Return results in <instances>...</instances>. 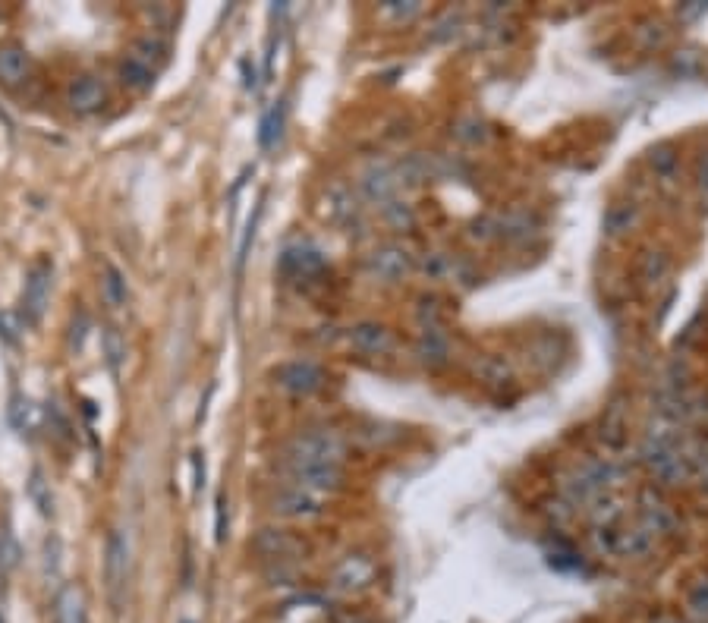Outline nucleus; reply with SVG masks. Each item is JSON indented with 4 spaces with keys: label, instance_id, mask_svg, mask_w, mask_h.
Masks as SVG:
<instances>
[{
    "label": "nucleus",
    "instance_id": "obj_1",
    "mask_svg": "<svg viewBox=\"0 0 708 623\" xmlns=\"http://www.w3.org/2000/svg\"><path fill=\"white\" fill-rule=\"evenodd\" d=\"M287 466L290 472L309 466H343V441L328 428L296 435L287 447Z\"/></svg>",
    "mask_w": 708,
    "mask_h": 623
},
{
    "label": "nucleus",
    "instance_id": "obj_2",
    "mask_svg": "<svg viewBox=\"0 0 708 623\" xmlns=\"http://www.w3.org/2000/svg\"><path fill=\"white\" fill-rule=\"evenodd\" d=\"M104 579H107V595H111L114 611L123 605L126 579H130V542L120 529L107 535V551H104Z\"/></svg>",
    "mask_w": 708,
    "mask_h": 623
},
{
    "label": "nucleus",
    "instance_id": "obj_3",
    "mask_svg": "<svg viewBox=\"0 0 708 623\" xmlns=\"http://www.w3.org/2000/svg\"><path fill=\"white\" fill-rule=\"evenodd\" d=\"M274 384L293 397H309L325 388V372L309 359H293L274 369Z\"/></svg>",
    "mask_w": 708,
    "mask_h": 623
},
{
    "label": "nucleus",
    "instance_id": "obj_4",
    "mask_svg": "<svg viewBox=\"0 0 708 623\" xmlns=\"http://www.w3.org/2000/svg\"><path fill=\"white\" fill-rule=\"evenodd\" d=\"M48 296H51V262L38 259L26 274V290H23V315L29 325H35V321L45 315Z\"/></svg>",
    "mask_w": 708,
    "mask_h": 623
},
{
    "label": "nucleus",
    "instance_id": "obj_5",
    "mask_svg": "<svg viewBox=\"0 0 708 623\" xmlns=\"http://www.w3.org/2000/svg\"><path fill=\"white\" fill-rule=\"evenodd\" d=\"M274 513L277 517H287V520H312L321 513V498L309 488H281L274 494Z\"/></svg>",
    "mask_w": 708,
    "mask_h": 623
},
{
    "label": "nucleus",
    "instance_id": "obj_6",
    "mask_svg": "<svg viewBox=\"0 0 708 623\" xmlns=\"http://www.w3.org/2000/svg\"><path fill=\"white\" fill-rule=\"evenodd\" d=\"M252 548L259 551L265 561H293V557H299L306 551V545L296 539V535L284 532V529H262L259 535H255V542Z\"/></svg>",
    "mask_w": 708,
    "mask_h": 623
},
{
    "label": "nucleus",
    "instance_id": "obj_7",
    "mask_svg": "<svg viewBox=\"0 0 708 623\" xmlns=\"http://www.w3.org/2000/svg\"><path fill=\"white\" fill-rule=\"evenodd\" d=\"M347 340L353 350L366 356H384L394 350V334L384 325H375V321H359V325H353L347 331Z\"/></svg>",
    "mask_w": 708,
    "mask_h": 623
},
{
    "label": "nucleus",
    "instance_id": "obj_8",
    "mask_svg": "<svg viewBox=\"0 0 708 623\" xmlns=\"http://www.w3.org/2000/svg\"><path fill=\"white\" fill-rule=\"evenodd\" d=\"M359 189H362V196H366L369 202L388 205V202H394L397 189H400L397 170H391L388 164H372L366 174H362Z\"/></svg>",
    "mask_w": 708,
    "mask_h": 623
},
{
    "label": "nucleus",
    "instance_id": "obj_9",
    "mask_svg": "<svg viewBox=\"0 0 708 623\" xmlns=\"http://www.w3.org/2000/svg\"><path fill=\"white\" fill-rule=\"evenodd\" d=\"M375 576V564L369 561L366 554H350L343 557V564L334 570V589L337 592H359L372 583Z\"/></svg>",
    "mask_w": 708,
    "mask_h": 623
},
{
    "label": "nucleus",
    "instance_id": "obj_10",
    "mask_svg": "<svg viewBox=\"0 0 708 623\" xmlns=\"http://www.w3.org/2000/svg\"><path fill=\"white\" fill-rule=\"evenodd\" d=\"M410 265H413L410 255H406V249H400V246H381L369 255L372 277H378V281H388V284L400 281V277L410 271Z\"/></svg>",
    "mask_w": 708,
    "mask_h": 623
},
{
    "label": "nucleus",
    "instance_id": "obj_11",
    "mask_svg": "<svg viewBox=\"0 0 708 623\" xmlns=\"http://www.w3.org/2000/svg\"><path fill=\"white\" fill-rule=\"evenodd\" d=\"M104 98H107V92L95 76H79V79L70 82V89H67V104L73 107L76 114H95L98 107L104 104Z\"/></svg>",
    "mask_w": 708,
    "mask_h": 623
},
{
    "label": "nucleus",
    "instance_id": "obj_12",
    "mask_svg": "<svg viewBox=\"0 0 708 623\" xmlns=\"http://www.w3.org/2000/svg\"><path fill=\"white\" fill-rule=\"evenodd\" d=\"M54 620L57 623H89L85 614V595L79 586H63L54 598Z\"/></svg>",
    "mask_w": 708,
    "mask_h": 623
},
{
    "label": "nucleus",
    "instance_id": "obj_13",
    "mask_svg": "<svg viewBox=\"0 0 708 623\" xmlns=\"http://www.w3.org/2000/svg\"><path fill=\"white\" fill-rule=\"evenodd\" d=\"M356 199L353 192L343 186V183H334L325 189V218L334 221V224H350L356 218Z\"/></svg>",
    "mask_w": 708,
    "mask_h": 623
},
{
    "label": "nucleus",
    "instance_id": "obj_14",
    "mask_svg": "<svg viewBox=\"0 0 708 623\" xmlns=\"http://www.w3.org/2000/svg\"><path fill=\"white\" fill-rule=\"evenodd\" d=\"M284 271H290L293 277H312L325 268V255H321L315 246H290L284 252Z\"/></svg>",
    "mask_w": 708,
    "mask_h": 623
},
{
    "label": "nucleus",
    "instance_id": "obj_15",
    "mask_svg": "<svg viewBox=\"0 0 708 623\" xmlns=\"http://www.w3.org/2000/svg\"><path fill=\"white\" fill-rule=\"evenodd\" d=\"M32 70L29 54L19 45H0V82L4 85H19Z\"/></svg>",
    "mask_w": 708,
    "mask_h": 623
},
{
    "label": "nucleus",
    "instance_id": "obj_16",
    "mask_svg": "<svg viewBox=\"0 0 708 623\" xmlns=\"http://www.w3.org/2000/svg\"><path fill=\"white\" fill-rule=\"evenodd\" d=\"M416 356L422 365H428V369H438V365L447 362L450 356V343L444 337V331H422L419 343H416Z\"/></svg>",
    "mask_w": 708,
    "mask_h": 623
},
{
    "label": "nucleus",
    "instance_id": "obj_17",
    "mask_svg": "<svg viewBox=\"0 0 708 623\" xmlns=\"http://www.w3.org/2000/svg\"><path fill=\"white\" fill-rule=\"evenodd\" d=\"M655 545V535L639 526L630 532H614V554H624V557H646Z\"/></svg>",
    "mask_w": 708,
    "mask_h": 623
},
{
    "label": "nucleus",
    "instance_id": "obj_18",
    "mask_svg": "<svg viewBox=\"0 0 708 623\" xmlns=\"http://www.w3.org/2000/svg\"><path fill=\"white\" fill-rule=\"evenodd\" d=\"M155 70L152 67H145L142 60H136L133 54H126L120 60V82L126 85V89H133V92H148L155 85Z\"/></svg>",
    "mask_w": 708,
    "mask_h": 623
},
{
    "label": "nucleus",
    "instance_id": "obj_19",
    "mask_svg": "<svg viewBox=\"0 0 708 623\" xmlns=\"http://www.w3.org/2000/svg\"><path fill=\"white\" fill-rule=\"evenodd\" d=\"M101 290L107 296V303L111 306H126V299H130V287H126V277L117 265L104 262V274H101Z\"/></svg>",
    "mask_w": 708,
    "mask_h": 623
},
{
    "label": "nucleus",
    "instance_id": "obj_20",
    "mask_svg": "<svg viewBox=\"0 0 708 623\" xmlns=\"http://www.w3.org/2000/svg\"><path fill=\"white\" fill-rule=\"evenodd\" d=\"M642 520H646V529L655 535V532H664V529L674 526V513H671V507L664 504V501L646 494V498H642Z\"/></svg>",
    "mask_w": 708,
    "mask_h": 623
},
{
    "label": "nucleus",
    "instance_id": "obj_21",
    "mask_svg": "<svg viewBox=\"0 0 708 623\" xmlns=\"http://www.w3.org/2000/svg\"><path fill=\"white\" fill-rule=\"evenodd\" d=\"M639 218V208L633 202H617L605 211V233L608 236H620V233H627Z\"/></svg>",
    "mask_w": 708,
    "mask_h": 623
},
{
    "label": "nucleus",
    "instance_id": "obj_22",
    "mask_svg": "<svg viewBox=\"0 0 708 623\" xmlns=\"http://www.w3.org/2000/svg\"><path fill=\"white\" fill-rule=\"evenodd\" d=\"M130 54H133L136 60H142L145 67H152V70L158 73V67L167 60V45H164L161 38H155V35H145V38L136 41Z\"/></svg>",
    "mask_w": 708,
    "mask_h": 623
},
{
    "label": "nucleus",
    "instance_id": "obj_23",
    "mask_svg": "<svg viewBox=\"0 0 708 623\" xmlns=\"http://www.w3.org/2000/svg\"><path fill=\"white\" fill-rule=\"evenodd\" d=\"M416 315H419L422 331H441L444 328V312H441L438 296H422L419 306H416Z\"/></svg>",
    "mask_w": 708,
    "mask_h": 623
},
{
    "label": "nucleus",
    "instance_id": "obj_24",
    "mask_svg": "<svg viewBox=\"0 0 708 623\" xmlns=\"http://www.w3.org/2000/svg\"><path fill=\"white\" fill-rule=\"evenodd\" d=\"M422 271L432 277V281H444V277H454L457 262L450 259V255H444V252H428L425 259H422Z\"/></svg>",
    "mask_w": 708,
    "mask_h": 623
},
{
    "label": "nucleus",
    "instance_id": "obj_25",
    "mask_svg": "<svg viewBox=\"0 0 708 623\" xmlns=\"http://www.w3.org/2000/svg\"><path fill=\"white\" fill-rule=\"evenodd\" d=\"M281 130H284V104H274L262 120V133H259L262 145L271 148L277 139H281Z\"/></svg>",
    "mask_w": 708,
    "mask_h": 623
},
{
    "label": "nucleus",
    "instance_id": "obj_26",
    "mask_svg": "<svg viewBox=\"0 0 708 623\" xmlns=\"http://www.w3.org/2000/svg\"><path fill=\"white\" fill-rule=\"evenodd\" d=\"M668 271H671V259L664 252H649L646 259H642V281L646 284H658Z\"/></svg>",
    "mask_w": 708,
    "mask_h": 623
},
{
    "label": "nucleus",
    "instance_id": "obj_27",
    "mask_svg": "<svg viewBox=\"0 0 708 623\" xmlns=\"http://www.w3.org/2000/svg\"><path fill=\"white\" fill-rule=\"evenodd\" d=\"M476 372L482 375L485 384H491V388H495V384H507L510 381V369H507L504 359H485Z\"/></svg>",
    "mask_w": 708,
    "mask_h": 623
},
{
    "label": "nucleus",
    "instance_id": "obj_28",
    "mask_svg": "<svg viewBox=\"0 0 708 623\" xmlns=\"http://www.w3.org/2000/svg\"><path fill=\"white\" fill-rule=\"evenodd\" d=\"M104 353H107V362H111V369L117 372L120 369V359L126 356V347H123L117 328H107L104 331Z\"/></svg>",
    "mask_w": 708,
    "mask_h": 623
},
{
    "label": "nucleus",
    "instance_id": "obj_29",
    "mask_svg": "<svg viewBox=\"0 0 708 623\" xmlns=\"http://www.w3.org/2000/svg\"><path fill=\"white\" fill-rule=\"evenodd\" d=\"M19 564V545L13 539V532H0V570H13Z\"/></svg>",
    "mask_w": 708,
    "mask_h": 623
},
{
    "label": "nucleus",
    "instance_id": "obj_30",
    "mask_svg": "<svg viewBox=\"0 0 708 623\" xmlns=\"http://www.w3.org/2000/svg\"><path fill=\"white\" fill-rule=\"evenodd\" d=\"M29 491H32V498H35L38 510L45 513V517H51V513H54V498H51V491H48L45 479H41L38 472L32 476V485H29Z\"/></svg>",
    "mask_w": 708,
    "mask_h": 623
},
{
    "label": "nucleus",
    "instance_id": "obj_31",
    "mask_svg": "<svg viewBox=\"0 0 708 623\" xmlns=\"http://www.w3.org/2000/svg\"><path fill=\"white\" fill-rule=\"evenodd\" d=\"M472 236L482 240V243L498 240V236H501V218H482V221H476V224H472Z\"/></svg>",
    "mask_w": 708,
    "mask_h": 623
},
{
    "label": "nucleus",
    "instance_id": "obj_32",
    "mask_svg": "<svg viewBox=\"0 0 708 623\" xmlns=\"http://www.w3.org/2000/svg\"><path fill=\"white\" fill-rule=\"evenodd\" d=\"M649 161H652V170H658V174H671L674 164H677V155H671L668 145H661V148H655V152L649 155Z\"/></svg>",
    "mask_w": 708,
    "mask_h": 623
},
{
    "label": "nucleus",
    "instance_id": "obj_33",
    "mask_svg": "<svg viewBox=\"0 0 708 623\" xmlns=\"http://www.w3.org/2000/svg\"><path fill=\"white\" fill-rule=\"evenodd\" d=\"M384 214H388V221H391V224H397V227H403V224L410 227V224H413V211L406 208L403 202H397V199L384 205Z\"/></svg>",
    "mask_w": 708,
    "mask_h": 623
},
{
    "label": "nucleus",
    "instance_id": "obj_34",
    "mask_svg": "<svg viewBox=\"0 0 708 623\" xmlns=\"http://www.w3.org/2000/svg\"><path fill=\"white\" fill-rule=\"evenodd\" d=\"M690 608L696 614H705L708 617V579H699V583L693 586L690 592Z\"/></svg>",
    "mask_w": 708,
    "mask_h": 623
},
{
    "label": "nucleus",
    "instance_id": "obj_35",
    "mask_svg": "<svg viewBox=\"0 0 708 623\" xmlns=\"http://www.w3.org/2000/svg\"><path fill=\"white\" fill-rule=\"evenodd\" d=\"M224 535H227V501L218 498V504H214V539L224 542Z\"/></svg>",
    "mask_w": 708,
    "mask_h": 623
},
{
    "label": "nucleus",
    "instance_id": "obj_36",
    "mask_svg": "<svg viewBox=\"0 0 708 623\" xmlns=\"http://www.w3.org/2000/svg\"><path fill=\"white\" fill-rule=\"evenodd\" d=\"M85 331H89V318L79 315V325L73 321V334H70V350L79 353L82 350V343H85Z\"/></svg>",
    "mask_w": 708,
    "mask_h": 623
},
{
    "label": "nucleus",
    "instance_id": "obj_37",
    "mask_svg": "<svg viewBox=\"0 0 708 623\" xmlns=\"http://www.w3.org/2000/svg\"><path fill=\"white\" fill-rule=\"evenodd\" d=\"M192 466H196V491L205 485V457L202 454H192Z\"/></svg>",
    "mask_w": 708,
    "mask_h": 623
},
{
    "label": "nucleus",
    "instance_id": "obj_38",
    "mask_svg": "<svg viewBox=\"0 0 708 623\" xmlns=\"http://www.w3.org/2000/svg\"><path fill=\"white\" fill-rule=\"evenodd\" d=\"M652 623H683V620L674 614H658V617H652Z\"/></svg>",
    "mask_w": 708,
    "mask_h": 623
},
{
    "label": "nucleus",
    "instance_id": "obj_39",
    "mask_svg": "<svg viewBox=\"0 0 708 623\" xmlns=\"http://www.w3.org/2000/svg\"><path fill=\"white\" fill-rule=\"evenodd\" d=\"M340 623H369V620L359 617V614H347V620H340Z\"/></svg>",
    "mask_w": 708,
    "mask_h": 623
},
{
    "label": "nucleus",
    "instance_id": "obj_40",
    "mask_svg": "<svg viewBox=\"0 0 708 623\" xmlns=\"http://www.w3.org/2000/svg\"><path fill=\"white\" fill-rule=\"evenodd\" d=\"M702 183H708V161L702 164Z\"/></svg>",
    "mask_w": 708,
    "mask_h": 623
},
{
    "label": "nucleus",
    "instance_id": "obj_41",
    "mask_svg": "<svg viewBox=\"0 0 708 623\" xmlns=\"http://www.w3.org/2000/svg\"><path fill=\"white\" fill-rule=\"evenodd\" d=\"M186 623H189V620H186Z\"/></svg>",
    "mask_w": 708,
    "mask_h": 623
}]
</instances>
